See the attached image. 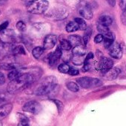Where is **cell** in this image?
Returning <instances> with one entry per match:
<instances>
[{
  "label": "cell",
  "instance_id": "cell-24",
  "mask_svg": "<svg viewBox=\"0 0 126 126\" xmlns=\"http://www.w3.org/2000/svg\"><path fill=\"white\" fill-rule=\"evenodd\" d=\"M72 54H78V55H85L86 49L82 45H77L74 47L72 50Z\"/></svg>",
  "mask_w": 126,
  "mask_h": 126
},
{
  "label": "cell",
  "instance_id": "cell-9",
  "mask_svg": "<svg viewBox=\"0 0 126 126\" xmlns=\"http://www.w3.org/2000/svg\"><path fill=\"white\" fill-rule=\"evenodd\" d=\"M113 61L110 59L108 57H101L97 65V70L101 73L105 74L111 68H113Z\"/></svg>",
  "mask_w": 126,
  "mask_h": 126
},
{
  "label": "cell",
  "instance_id": "cell-20",
  "mask_svg": "<svg viewBox=\"0 0 126 126\" xmlns=\"http://www.w3.org/2000/svg\"><path fill=\"white\" fill-rule=\"evenodd\" d=\"M17 116H18V119H19L18 125H19V126L29 125V119L27 116H25V114L20 113H18Z\"/></svg>",
  "mask_w": 126,
  "mask_h": 126
},
{
  "label": "cell",
  "instance_id": "cell-18",
  "mask_svg": "<svg viewBox=\"0 0 126 126\" xmlns=\"http://www.w3.org/2000/svg\"><path fill=\"white\" fill-rule=\"evenodd\" d=\"M85 55H78V54H72L71 59L72 62L77 65H80L85 62Z\"/></svg>",
  "mask_w": 126,
  "mask_h": 126
},
{
  "label": "cell",
  "instance_id": "cell-25",
  "mask_svg": "<svg viewBox=\"0 0 126 126\" xmlns=\"http://www.w3.org/2000/svg\"><path fill=\"white\" fill-rule=\"evenodd\" d=\"M19 74H20V69L19 68L14 69L12 71H10V73L8 74V78L9 79L10 81L15 80L19 77Z\"/></svg>",
  "mask_w": 126,
  "mask_h": 126
},
{
  "label": "cell",
  "instance_id": "cell-35",
  "mask_svg": "<svg viewBox=\"0 0 126 126\" xmlns=\"http://www.w3.org/2000/svg\"><path fill=\"white\" fill-rule=\"evenodd\" d=\"M68 74H69L71 76H76V75L79 74V71L77 69H76V68H71Z\"/></svg>",
  "mask_w": 126,
  "mask_h": 126
},
{
  "label": "cell",
  "instance_id": "cell-31",
  "mask_svg": "<svg viewBox=\"0 0 126 126\" xmlns=\"http://www.w3.org/2000/svg\"><path fill=\"white\" fill-rule=\"evenodd\" d=\"M53 102L56 104V107H57V110L59 111V113H61L62 111L63 110V108H64V105H63V103L57 99H53Z\"/></svg>",
  "mask_w": 126,
  "mask_h": 126
},
{
  "label": "cell",
  "instance_id": "cell-39",
  "mask_svg": "<svg viewBox=\"0 0 126 126\" xmlns=\"http://www.w3.org/2000/svg\"><path fill=\"white\" fill-rule=\"evenodd\" d=\"M93 58H94V54H93L92 53H89L87 55V56L85 57V62H88L90 59H92Z\"/></svg>",
  "mask_w": 126,
  "mask_h": 126
},
{
  "label": "cell",
  "instance_id": "cell-36",
  "mask_svg": "<svg viewBox=\"0 0 126 126\" xmlns=\"http://www.w3.org/2000/svg\"><path fill=\"white\" fill-rule=\"evenodd\" d=\"M119 7L122 11L126 10V0H119Z\"/></svg>",
  "mask_w": 126,
  "mask_h": 126
},
{
  "label": "cell",
  "instance_id": "cell-43",
  "mask_svg": "<svg viewBox=\"0 0 126 126\" xmlns=\"http://www.w3.org/2000/svg\"><path fill=\"white\" fill-rule=\"evenodd\" d=\"M3 45V42H2V39H1V37H0V47H2V45Z\"/></svg>",
  "mask_w": 126,
  "mask_h": 126
},
{
  "label": "cell",
  "instance_id": "cell-16",
  "mask_svg": "<svg viewBox=\"0 0 126 126\" xmlns=\"http://www.w3.org/2000/svg\"><path fill=\"white\" fill-rule=\"evenodd\" d=\"M11 53L14 56L26 54V52H25V47H23V45H15L14 44L13 45Z\"/></svg>",
  "mask_w": 126,
  "mask_h": 126
},
{
  "label": "cell",
  "instance_id": "cell-11",
  "mask_svg": "<svg viewBox=\"0 0 126 126\" xmlns=\"http://www.w3.org/2000/svg\"><path fill=\"white\" fill-rule=\"evenodd\" d=\"M62 56V53L60 47H57L56 49V50L53 53L49 55V56H48V63H49V65H51V66L56 65L57 63L59 62V61L60 60Z\"/></svg>",
  "mask_w": 126,
  "mask_h": 126
},
{
  "label": "cell",
  "instance_id": "cell-42",
  "mask_svg": "<svg viewBox=\"0 0 126 126\" xmlns=\"http://www.w3.org/2000/svg\"><path fill=\"white\" fill-rule=\"evenodd\" d=\"M5 99H3V98H0V104H2V103H4L5 102Z\"/></svg>",
  "mask_w": 126,
  "mask_h": 126
},
{
  "label": "cell",
  "instance_id": "cell-15",
  "mask_svg": "<svg viewBox=\"0 0 126 126\" xmlns=\"http://www.w3.org/2000/svg\"><path fill=\"white\" fill-rule=\"evenodd\" d=\"M97 30L105 37H109V38H113L114 39V36L110 32V31L109 30L108 26H105V25H101V24L98 23V25H97Z\"/></svg>",
  "mask_w": 126,
  "mask_h": 126
},
{
  "label": "cell",
  "instance_id": "cell-19",
  "mask_svg": "<svg viewBox=\"0 0 126 126\" xmlns=\"http://www.w3.org/2000/svg\"><path fill=\"white\" fill-rule=\"evenodd\" d=\"M113 22V19L110 16H108V15H102L99 18L98 20V23L105 25V26H109L112 24Z\"/></svg>",
  "mask_w": 126,
  "mask_h": 126
},
{
  "label": "cell",
  "instance_id": "cell-14",
  "mask_svg": "<svg viewBox=\"0 0 126 126\" xmlns=\"http://www.w3.org/2000/svg\"><path fill=\"white\" fill-rule=\"evenodd\" d=\"M121 70L120 68L115 67V68H111L109 71H108L106 73H105L104 77L108 80H113L117 78L118 75L120 74Z\"/></svg>",
  "mask_w": 126,
  "mask_h": 126
},
{
  "label": "cell",
  "instance_id": "cell-37",
  "mask_svg": "<svg viewBox=\"0 0 126 126\" xmlns=\"http://www.w3.org/2000/svg\"><path fill=\"white\" fill-rule=\"evenodd\" d=\"M121 21H122V23L126 26V10L123 11V13L121 16Z\"/></svg>",
  "mask_w": 126,
  "mask_h": 126
},
{
  "label": "cell",
  "instance_id": "cell-30",
  "mask_svg": "<svg viewBox=\"0 0 126 126\" xmlns=\"http://www.w3.org/2000/svg\"><path fill=\"white\" fill-rule=\"evenodd\" d=\"M91 30H90V28H86V31H85V34L84 35V36H83V43H84V45H86L87 44H88V41H89V39H90V38H91V31H90Z\"/></svg>",
  "mask_w": 126,
  "mask_h": 126
},
{
  "label": "cell",
  "instance_id": "cell-38",
  "mask_svg": "<svg viewBox=\"0 0 126 126\" xmlns=\"http://www.w3.org/2000/svg\"><path fill=\"white\" fill-rule=\"evenodd\" d=\"M5 82V77L3 73L0 71V85H3Z\"/></svg>",
  "mask_w": 126,
  "mask_h": 126
},
{
  "label": "cell",
  "instance_id": "cell-41",
  "mask_svg": "<svg viewBox=\"0 0 126 126\" xmlns=\"http://www.w3.org/2000/svg\"><path fill=\"white\" fill-rule=\"evenodd\" d=\"M8 0H0V5H4L5 4Z\"/></svg>",
  "mask_w": 126,
  "mask_h": 126
},
{
  "label": "cell",
  "instance_id": "cell-22",
  "mask_svg": "<svg viewBox=\"0 0 126 126\" xmlns=\"http://www.w3.org/2000/svg\"><path fill=\"white\" fill-rule=\"evenodd\" d=\"M59 47L63 50H69L72 47V46H71V43L69 42V41L68 40H66L65 39H60Z\"/></svg>",
  "mask_w": 126,
  "mask_h": 126
},
{
  "label": "cell",
  "instance_id": "cell-6",
  "mask_svg": "<svg viewBox=\"0 0 126 126\" xmlns=\"http://www.w3.org/2000/svg\"><path fill=\"white\" fill-rule=\"evenodd\" d=\"M78 12L79 15L86 19H91L93 18V12L91 5L88 2L82 1L78 5Z\"/></svg>",
  "mask_w": 126,
  "mask_h": 126
},
{
  "label": "cell",
  "instance_id": "cell-10",
  "mask_svg": "<svg viewBox=\"0 0 126 126\" xmlns=\"http://www.w3.org/2000/svg\"><path fill=\"white\" fill-rule=\"evenodd\" d=\"M108 53L111 57L115 59H121L122 56V50L120 45L117 42H113L108 47Z\"/></svg>",
  "mask_w": 126,
  "mask_h": 126
},
{
  "label": "cell",
  "instance_id": "cell-44",
  "mask_svg": "<svg viewBox=\"0 0 126 126\" xmlns=\"http://www.w3.org/2000/svg\"><path fill=\"white\" fill-rule=\"evenodd\" d=\"M0 14H1V11H0Z\"/></svg>",
  "mask_w": 126,
  "mask_h": 126
},
{
  "label": "cell",
  "instance_id": "cell-34",
  "mask_svg": "<svg viewBox=\"0 0 126 126\" xmlns=\"http://www.w3.org/2000/svg\"><path fill=\"white\" fill-rule=\"evenodd\" d=\"M9 25V22L8 21H5L4 22H2L1 25H0V33L4 31L5 30L7 29V28L8 27Z\"/></svg>",
  "mask_w": 126,
  "mask_h": 126
},
{
  "label": "cell",
  "instance_id": "cell-1",
  "mask_svg": "<svg viewBox=\"0 0 126 126\" xmlns=\"http://www.w3.org/2000/svg\"><path fill=\"white\" fill-rule=\"evenodd\" d=\"M42 74L40 68H34L28 69H20V74L19 77L15 79L10 81L7 86V91L10 94H15L21 90H23L28 86L31 85L36 80H38Z\"/></svg>",
  "mask_w": 126,
  "mask_h": 126
},
{
  "label": "cell",
  "instance_id": "cell-29",
  "mask_svg": "<svg viewBox=\"0 0 126 126\" xmlns=\"http://www.w3.org/2000/svg\"><path fill=\"white\" fill-rule=\"evenodd\" d=\"M16 28L20 32H25L27 29V26L25 23L22 21H19L16 23Z\"/></svg>",
  "mask_w": 126,
  "mask_h": 126
},
{
  "label": "cell",
  "instance_id": "cell-23",
  "mask_svg": "<svg viewBox=\"0 0 126 126\" xmlns=\"http://www.w3.org/2000/svg\"><path fill=\"white\" fill-rule=\"evenodd\" d=\"M44 47H36L33 49L32 50V54L35 59H39L41 56L44 53Z\"/></svg>",
  "mask_w": 126,
  "mask_h": 126
},
{
  "label": "cell",
  "instance_id": "cell-33",
  "mask_svg": "<svg viewBox=\"0 0 126 126\" xmlns=\"http://www.w3.org/2000/svg\"><path fill=\"white\" fill-rule=\"evenodd\" d=\"M103 40H104V36H103L102 33L96 35V36H95V38H94V42H95V43H97V44L102 42Z\"/></svg>",
  "mask_w": 126,
  "mask_h": 126
},
{
  "label": "cell",
  "instance_id": "cell-12",
  "mask_svg": "<svg viewBox=\"0 0 126 126\" xmlns=\"http://www.w3.org/2000/svg\"><path fill=\"white\" fill-rule=\"evenodd\" d=\"M57 37L54 34H48L45 36L43 42V47L45 50L52 49L56 44Z\"/></svg>",
  "mask_w": 126,
  "mask_h": 126
},
{
  "label": "cell",
  "instance_id": "cell-3",
  "mask_svg": "<svg viewBox=\"0 0 126 126\" xmlns=\"http://www.w3.org/2000/svg\"><path fill=\"white\" fill-rule=\"evenodd\" d=\"M47 0H32L27 4V11L33 14H42L48 8Z\"/></svg>",
  "mask_w": 126,
  "mask_h": 126
},
{
  "label": "cell",
  "instance_id": "cell-32",
  "mask_svg": "<svg viewBox=\"0 0 126 126\" xmlns=\"http://www.w3.org/2000/svg\"><path fill=\"white\" fill-rule=\"evenodd\" d=\"M113 42V38H109V37H105L104 39V45L106 48H108L112 43Z\"/></svg>",
  "mask_w": 126,
  "mask_h": 126
},
{
  "label": "cell",
  "instance_id": "cell-7",
  "mask_svg": "<svg viewBox=\"0 0 126 126\" xmlns=\"http://www.w3.org/2000/svg\"><path fill=\"white\" fill-rule=\"evenodd\" d=\"M14 55H8L3 58V60L0 65V68L6 70V71H12L14 69H16L17 68V63L14 59Z\"/></svg>",
  "mask_w": 126,
  "mask_h": 126
},
{
  "label": "cell",
  "instance_id": "cell-8",
  "mask_svg": "<svg viewBox=\"0 0 126 126\" xmlns=\"http://www.w3.org/2000/svg\"><path fill=\"white\" fill-rule=\"evenodd\" d=\"M22 110L25 112H28L33 114H38L42 110V106L40 103L36 101H30L24 105Z\"/></svg>",
  "mask_w": 126,
  "mask_h": 126
},
{
  "label": "cell",
  "instance_id": "cell-40",
  "mask_svg": "<svg viewBox=\"0 0 126 126\" xmlns=\"http://www.w3.org/2000/svg\"><path fill=\"white\" fill-rule=\"evenodd\" d=\"M106 2L111 6V7H114L116 5V0H106Z\"/></svg>",
  "mask_w": 126,
  "mask_h": 126
},
{
  "label": "cell",
  "instance_id": "cell-26",
  "mask_svg": "<svg viewBox=\"0 0 126 126\" xmlns=\"http://www.w3.org/2000/svg\"><path fill=\"white\" fill-rule=\"evenodd\" d=\"M67 88L72 92H78L79 90V85L74 82H69L66 84Z\"/></svg>",
  "mask_w": 126,
  "mask_h": 126
},
{
  "label": "cell",
  "instance_id": "cell-17",
  "mask_svg": "<svg viewBox=\"0 0 126 126\" xmlns=\"http://www.w3.org/2000/svg\"><path fill=\"white\" fill-rule=\"evenodd\" d=\"M68 40L69 41V42L71 43V46L73 47H76L77 45H82V39H81V37L79 36H77V35L69 36Z\"/></svg>",
  "mask_w": 126,
  "mask_h": 126
},
{
  "label": "cell",
  "instance_id": "cell-2",
  "mask_svg": "<svg viewBox=\"0 0 126 126\" xmlns=\"http://www.w3.org/2000/svg\"><path fill=\"white\" fill-rule=\"evenodd\" d=\"M57 85V79L56 77L50 76L45 77L37 86L34 91V94L37 96H44L52 92Z\"/></svg>",
  "mask_w": 126,
  "mask_h": 126
},
{
  "label": "cell",
  "instance_id": "cell-21",
  "mask_svg": "<svg viewBox=\"0 0 126 126\" xmlns=\"http://www.w3.org/2000/svg\"><path fill=\"white\" fill-rule=\"evenodd\" d=\"M79 29L78 23L74 20L72 22H70L67 25H66V31L68 33H73Z\"/></svg>",
  "mask_w": 126,
  "mask_h": 126
},
{
  "label": "cell",
  "instance_id": "cell-27",
  "mask_svg": "<svg viewBox=\"0 0 126 126\" xmlns=\"http://www.w3.org/2000/svg\"><path fill=\"white\" fill-rule=\"evenodd\" d=\"M70 66L66 64V63H63V64H61L59 65L58 67V70L59 72L62 73V74H68L69 70H70Z\"/></svg>",
  "mask_w": 126,
  "mask_h": 126
},
{
  "label": "cell",
  "instance_id": "cell-5",
  "mask_svg": "<svg viewBox=\"0 0 126 126\" xmlns=\"http://www.w3.org/2000/svg\"><path fill=\"white\" fill-rule=\"evenodd\" d=\"M77 84L85 89H90L94 88H97L100 85H102V82L96 79V78H92V77H80L77 79Z\"/></svg>",
  "mask_w": 126,
  "mask_h": 126
},
{
  "label": "cell",
  "instance_id": "cell-28",
  "mask_svg": "<svg viewBox=\"0 0 126 126\" xmlns=\"http://www.w3.org/2000/svg\"><path fill=\"white\" fill-rule=\"evenodd\" d=\"M75 21L78 23L80 30H82V31L86 30V28H87V24H86V22H85L84 19H82L81 18H76L75 19Z\"/></svg>",
  "mask_w": 126,
  "mask_h": 126
},
{
  "label": "cell",
  "instance_id": "cell-13",
  "mask_svg": "<svg viewBox=\"0 0 126 126\" xmlns=\"http://www.w3.org/2000/svg\"><path fill=\"white\" fill-rule=\"evenodd\" d=\"M13 104L7 103L4 105L0 106V121H2L5 118H6L12 111Z\"/></svg>",
  "mask_w": 126,
  "mask_h": 126
},
{
  "label": "cell",
  "instance_id": "cell-4",
  "mask_svg": "<svg viewBox=\"0 0 126 126\" xmlns=\"http://www.w3.org/2000/svg\"><path fill=\"white\" fill-rule=\"evenodd\" d=\"M68 14L69 11L65 7H57L50 10L46 14V16L54 20H62L67 18Z\"/></svg>",
  "mask_w": 126,
  "mask_h": 126
}]
</instances>
